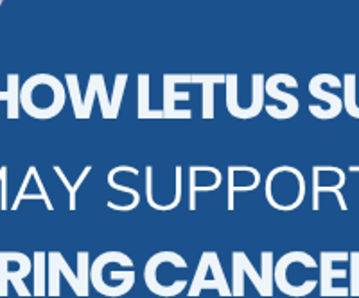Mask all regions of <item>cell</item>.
Masks as SVG:
<instances>
[{"instance_id": "1", "label": "cell", "mask_w": 359, "mask_h": 298, "mask_svg": "<svg viewBox=\"0 0 359 298\" xmlns=\"http://www.w3.org/2000/svg\"><path fill=\"white\" fill-rule=\"evenodd\" d=\"M233 261V286L232 294L233 297H243L245 294V284H243V277L248 275L252 278L253 286L257 290L261 297H273V252H262L261 261H262V271L257 273L253 268L252 262L248 261L243 252H233L232 255Z\"/></svg>"}, {"instance_id": "2", "label": "cell", "mask_w": 359, "mask_h": 298, "mask_svg": "<svg viewBox=\"0 0 359 298\" xmlns=\"http://www.w3.org/2000/svg\"><path fill=\"white\" fill-rule=\"evenodd\" d=\"M201 290H217L221 297H232L216 252H205L201 255L200 266L189 290V297H200Z\"/></svg>"}, {"instance_id": "3", "label": "cell", "mask_w": 359, "mask_h": 298, "mask_svg": "<svg viewBox=\"0 0 359 298\" xmlns=\"http://www.w3.org/2000/svg\"><path fill=\"white\" fill-rule=\"evenodd\" d=\"M280 83L282 85L290 86V88H298L297 78H293L291 74H275V76H271V78L266 79L264 94H268L269 97L277 99V101L284 102V110H273V108H271V104H268V107L264 104V108H266V111H268L269 117L291 118L293 115H297L300 102H298V99L294 97L293 94L282 92L280 88H278V85H280Z\"/></svg>"}, {"instance_id": "4", "label": "cell", "mask_w": 359, "mask_h": 298, "mask_svg": "<svg viewBox=\"0 0 359 298\" xmlns=\"http://www.w3.org/2000/svg\"><path fill=\"white\" fill-rule=\"evenodd\" d=\"M336 261H348V252H322L320 253V291L322 297H348L351 291L348 287H334L332 280L334 278H347V270H334Z\"/></svg>"}, {"instance_id": "5", "label": "cell", "mask_w": 359, "mask_h": 298, "mask_svg": "<svg viewBox=\"0 0 359 298\" xmlns=\"http://www.w3.org/2000/svg\"><path fill=\"white\" fill-rule=\"evenodd\" d=\"M336 79L339 78H336L334 74H318V76H314V78L309 81V94L327 104L325 110L320 111V114L316 115V118L327 121V118H334L341 114L343 99L339 97V95L332 94V92L323 90V85H325V83L336 81Z\"/></svg>"}, {"instance_id": "6", "label": "cell", "mask_w": 359, "mask_h": 298, "mask_svg": "<svg viewBox=\"0 0 359 298\" xmlns=\"http://www.w3.org/2000/svg\"><path fill=\"white\" fill-rule=\"evenodd\" d=\"M176 83H192V76H163V115L165 118H191V110H175V102L178 99L189 101V94H175Z\"/></svg>"}, {"instance_id": "7", "label": "cell", "mask_w": 359, "mask_h": 298, "mask_svg": "<svg viewBox=\"0 0 359 298\" xmlns=\"http://www.w3.org/2000/svg\"><path fill=\"white\" fill-rule=\"evenodd\" d=\"M50 262H49V268H50V278H49V294L50 297H57L60 294V273H63L69 280L70 287L74 290V293L78 294V297H85L83 294L81 286H79V280H78V275L74 273L70 270L69 262L63 259V255L60 252H53L49 255Z\"/></svg>"}, {"instance_id": "8", "label": "cell", "mask_w": 359, "mask_h": 298, "mask_svg": "<svg viewBox=\"0 0 359 298\" xmlns=\"http://www.w3.org/2000/svg\"><path fill=\"white\" fill-rule=\"evenodd\" d=\"M123 171L131 172V175H135V176L139 175V169L131 168V165H117V168H114L110 172H108V185H110L111 189H117V191H124V192H128V194H131V196H133V201H131L130 205H117V203H114V201H108V207L114 208V210H121V212H130V210H133V208L139 207L140 194L135 191L133 187H124V185H118L117 182H115V176Z\"/></svg>"}, {"instance_id": "9", "label": "cell", "mask_w": 359, "mask_h": 298, "mask_svg": "<svg viewBox=\"0 0 359 298\" xmlns=\"http://www.w3.org/2000/svg\"><path fill=\"white\" fill-rule=\"evenodd\" d=\"M345 182H347V178H343V180H339V182H334V184L322 185L318 182V175H316V171L313 169V210L314 212H316V210H320V194H322V192H332V194L338 198L339 208H341L343 212H347L348 210L347 201H345V198H343V192H341V189L345 187Z\"/></svg>"}, {"instance_id": "10", "label": "cell", "mask_w": 359, "mask_h": 298, "mask_svg": "<svg viewBox=\"0 0 359 298\" xmlns=\"http://www.w3.org/2000/svg\"><path fill=\"white\" fill-rule=\"evenodd\" d=\"M264 76L262 74H253L252 76V104H250L248 108H245V110L239 114V117L237 118H243V121H246V118H252V117H257L259 114H261V110L264 108Z\"/></svg>"}, {"instance_id": "11", "label": "cell", "mask_w": 359, "mask_h": 298, "mask_svg": "<svg viewBox=\"0 0 359 298\" xmlns=\"http://www.w3.org/2000/svg\"><path fill=\"white\" fill-rule=\"evenodd\" d=\"M226 76H192V83L203 85V118H214V85L224 83Z\"/></svg>"}, {"instance_id": "12", "label": "cell", "mask_w": 359, "mask_h": 298, "mask_svg": "<svg viewBox=\"0 0 359 298\" xmlns=\"http://www.w3.org/2000/svg\"><path fill=\"white\" fill-rule=\"evenodd\" d=\"M54 171H56V175L60 176V180H62V184L65 185L67 192H69V196H70L69 208L70 210H76V196H78V191H79V187L83 185V182H85V178L90 175V171H92V165H86V168L83 169L81 176H79L78 180H76V184H70L69 178H67V175L62 171V168H57L56 165V168H54Z\"/></svg>"}, {"instance_id": "13", "label": "cell", "mask_w": 359, "mask_h": 298, "mask_svg": "<svg viewBox=\"0 0 359 298\" xmlns=\"http://www.w3.org/2000/svg\"><path fill=\"white\" fill-rule=\"evenodd\" d=\"M137 92H139V108L137 115L139 118H149V76L140 74L137 78Z\"/></svg>"}, {"instance_id": "14", "label": "cell", "mask_w": 359, "mask_h": 298, "mask_svg": "<svg viewBox=\"0 0 359 298\" xmlns=\"http://www.w3.org/2000/svg\"><path fill=\"white\" fill-rule=\"evenodd\" d=\"M67 88L70 92V99H72V108L76 118H83V99L79 94V81L76 74H67Z\"/></svg>"}, {"instance_id": "15", "label": "cell", "mask_w": 359, "mask_h": 298, "mask_svg": "<svg viewBox=\"0 0 359 298\" xmlns=\"http://www.w3.org/2000/svg\"><path fill=\"white\" fill-rule=\"evenodd\" d=\"M128 83V74H118L117 78H115V85H114V97L110 101V108H111V118L118 117V108H121V101H123L124 95V88H126Z\"/></svg>"}, {"instance_id": "16", "label": "cell", "mask_w": 359, "mask_h": 298, "mask_svg": "<svg viewBox=\"0 0 359 298\" xmlns=\"http://www.w3.org/2000/svg\"><path fill=\"white\" fill-rule=\"evenodd\" d=\"M78 280H79V286H81L83 290V294L88 297V282H90L88 252L78 253Z\"/></svg>"}, {"instance_id": "17", "label": "cell", "mask_w": 359, "mask_h": 298, "mask_svg": "<svg viewBox=\"0 0 359 298\" xmlns=\"http://www.w3.org/2000/svg\"><path fill=\"white\" fill-rule=\"evenodd\" d=\"M95 90H97L99 102H101L102 118H111L110 97L107 94V85H104V78H102L101 74H95Z\"/></svg>"}, {"instance_id": "18", "label": "cell", "mask_w": 359, "mask_h": 298, "mask_svg": "<svg viewBox=\"0 0 359 298\" xmlns=\"http://www.w3.org/2000/svg\"><path fill=\"white\" fill-rule=\"evenodd\" d=\"M348 261H351V271H348V277H351V291L352 297H359V252L348 253Z\"/></svg>"}, {"instance_id": "19", "label": "cell", "mask_w": 359, "mask_h": 298, "mask_svg": "<svg viewBox=\"0 0 359 298\" xmlns=\"http://www.w3.org/2000/svg\"><path fill=\"white\" fill-rule=\"evenodd\" d=\"M97 94L95 90V74H92L88 78V86H86V95L83 99V118H90L92 114V104H94V97Z\"/></svg>"}, {"instance_id": "20", "label": "cell", "mask_w": 359, "mask_h": 298, "mask_svg": "<svg viewBox=\"0 0 359 298\" xmlns=\"http://www.w3.org/2000/svg\"><path fill=\"white\" fill-rule=\"evenodd\" d=\"M34 259H36V293L38 297H41L43 293V275H45V253L40 252L34 255Z\"/></svg>"}, {"instance_id": "21", "label": "cell", "mask_w": 359, "mask_h": 298, "mask_svg": "<svg viewBox=\"0 0 359 298\" xmlns=\"http://www.w3.org/2000/svg\"><path fill=\"white\" fill-rule=\"evenodd\" d=\"M33 175H34V178H36V184H38V187H40V192H41V196H43L45 203H47V208H49V210H54L53 203H50L49 196H47V192H45V189H43V184H41V178H40V176H38L36 169H34V171H33Z\"/></svg>"}, {"instance_id": "22", "label": "cell", "mask_w": 359, "mask_h": 298, "mask_svg": "<svg viewBox=\"0 0 359 298\" xmlns=\"http://www.w3.org/2000/svg\"><path fill=\"white\" fill-rule=\"evenodd\" d=\"M348 171H351V172H359V165H351V168H348Z\"/></svg>"}]
</instances>
